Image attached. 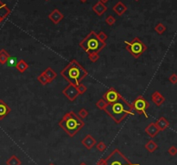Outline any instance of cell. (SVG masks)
<instances>
[{
  "label": "cell",
  "instance_id": "cell-19",
  "mask_svg": "<svg viewBox=\"0 0 177 165\" xmlns=\"http://www.w3.org/2000/svg\"><path fill=\"white\" fill-rule=\"evenodd\" d=\"M16 68L17 69L18 72H20V73L23 74V73H24L29 68V65H28V63L24 61V59H21V60H19L17 61V63H16Z\"/></svg>",
  "mask_w": 177,
  "mask_h": 165
},
{
  "label": "cell",
  "instance_id": "cell-30",
  "mask_svg": "<svg viewBox=\"0 0 177 165\" xmlns=\"http://www.w3.org/2000/svg\"><path fill=\"white\" fill-rule=\"evenodd\" d=\"M115 22H116V19L112 15L108 16V17L105 18V23H106V24H108L109 26H113L115 24Z\"/></svg>",
  "mask_w": 177,
  "mask_h": 165
},
{
  "label": "cell",
  "instance_id": "cell-8",
  "mask_svg": "<svg viewBox=\"0 0 177 165\" xmlns=\"http://www.w3.org/2000/svg\"><path fill=\"white\" fill-rule=\"evenodd\" d=\"M103 98L105 99V101L108 104H111V103H114V102L118 101L122 98V96L114 87H110L107 91L105 92V94L103 95Z\"/></svg>",
  "mask_w": 177,
  "mask_h": 165
},
{
  "label": "cell",
  "instance_id": "cell-9",
  "mask_svg": "<svg viewBox=\"0 0 177 165\" xmlns=\"http://www.w3.org/2000/svg\"><path fill=\"white\" fill-rule=\"evenodd\" d=\"M62 93L67 97V99L70 100V101L75 100L76 98L78 97V95L80 94L78 90H77L76 86H73L72 84H69L67 87H66L64 90L62 91Z\"/></svg>",
  "mask_w": 177,
  "mask_h": 165
},
{
  "label": "cell",
  "instance_id": "cell-27",
  "mask_svg": "<svg viewBox=\"0 0 177 165\" xmlns=\"http://www.w3.org/2000/svg\"><path fill=\"white\" fill-rule=\"evenodd\" d=\"M78 116L81 118V119L86 118L88 116V112H87V110L85 109V108H81V110L79 111V112H78Z\"/></svg>",
  "mask_w": 177,
  "mask_h": 165
},
{
  "label": "cell",
  "instance_id": "cell-41",
  "mask_svg": "<svg viewBox=\"0 0 177 165\" xmlns=\"http://www.w3.org/2000/svg\"><path fill=\"white\" fill-rule=\"evenodd\" d=\"M45 1H48V0H45Z\"/></svg>",
  "mask_w": 177,
  "mask_h": 165
},
{
  "label": "cell",
  "instance_id": "cell-21",
  "mask_svg": "<svg viewBox=\"0 0 177 165\" xmlns=\"http://www.w3.org/2000/svg\"><path fill=\"white\" fill-rule=\"evenodd\" d=\"M10 57V54L4 49H2L0 50V64L1 65L6 64Z\"/></svg>",
  "mask_w": 177,
  "mask_h": 165
},
{
  "label": "cell",
  "instance_id": "cell-24",
  "mask_svg": "<svg viewBox=\"0 0 177 165\" xmlns=\"http://www.w3.org/2000/svg\"><path fill=\"white\" fill-rule=\"evenodd\" d=\"M37 81H38V82L41 83L42 86H45V85H47L48 83H50L49 82V81H48V77L44 74L43 72L37 76Z\"/></svg>",
  "mask_w": 177,
  "mask_h": 165
},
{
  "label": "cell",
  "instance_id": "cell-17",
  "mask_svg": "<svg viewBox=\"0 0 177 165\" xmlns=\"http://www.w3.org/2000/svg\"><path fill=\"white\" fill-rule=\"evenodd\" d=\"M113 11L118 15V16H122V15H124L125 12H126V10H127V6L124 4V3H122V2H118L114 6H113Z\"/></svg>",
  "mask_w": 177,
  "mask_h": 165
},
{
  "label": "cell",
  "instance_id": "cell-32",
  "mask_svg": "<svg viewBox=\"0 0 177 165\" xmlns=\"http://www.w3.org/2000/svg\"><path fill=\"white\" fill-rule=\"evenodd\" d=\"M97 36H98V38L100 41H104V42H105V41H106V40H107V38H108L107 35H106L104 31H100V32H98V33L97 34Z\"/></svg>",
  "mask_w": 177,
  "mask_h": 165
},
{
  "label": "cell",
  "instance_id": "cell-29",
  "mask_svg": "<svg viewBox=\"0 0 177 165\" xmlns=\"http://www.w3.org/2000/svg\"><path fill=\"white\" fill-rule=\"evenodd\" d=\"M76 87H77V90H78L80 94H83V93H85L87 91V87L84 84H82V83H81L80 85H78Z\"/></svg>",
  "mask_w": 177,
  "mask_h": 165
},
{
  "label": "cell",
  "instance_id": "cell-12",
  "mask_svg": "<svg viewBox=\"0 0 177 165\" xmlns=\"http://www.w3.org/2000/svg\"><path fill=\"white\" fill-rule=\"evenodd\" d=\"M144 131L147 133V135H149L151 138H155L160 132L159 128L157 127V125L156 124V123H150L146 126Z\"/></svg>",
  "mask_w": 177,
  "mask_h": 165
},
{
  "label": "cell",
  "instance_id": "cell-38",
  "mask_svg": "<svg viewBox=\"0 0 177 165\" xmlns=\"http://www.w3.org/2000/svg\"><path fill=\"white\" fill-rule=\"evenodd\" d=\"M80 165H87V164L86 163H81V164Z\"/></svg>",
  "mask_w": 177,
  "mask_h": 165
},
{
  "label": "cell",
  "instance_id": "cell-13",
  "mask_svg": "<svg viewBox=\"0 0 177 165\" xmlns=\"http://www.w3.org/2000/svg\"><path fill=\"white\" fill-rule=\"evenodd\" d=\"M106 10H107V6L105 5V4L101 3L100 1H98L96 4L93 6V11L95 14H97L98 17L102 16Z\"/></svg>",
  "mask_w": 177,
  "mask_h": 165
},
{
  "label": "cell",
  "instance_id": "cell-22",
  "mask_svg": "<svg viewBox=\"0 0 177 165\" xmlns=\"http://www.w3.org/2000/svg\"><path fill=\"white\" fill-rule=\"evenodd\" d=\"M145 149L149 151V152H150V153H152L154 152L155 150H156L157 148H158V145H157V144L152 139H150V140H149L146 144H145L144 145Z\"/></svg>",
  "mask_w": 177,
  "mask_h": 165
},
{
  "label": "cell",
  "instance_id": "cell-11",
  "mask_svg": "<svg viewBox=\"0 0 177 165\" xmlns=\"http://www.w3.org/2000/svg\"><path fill=\"white\" fill-rule=\"evenodd\" d=\"M81 144L87 149H93L97 144L96 139L90 134H87L82 140H81Z\"/></svg>",
  "mask_w": 177,
  "mask_h": 165
},
{
  "label": "cell",
  "instance_id": "cell-16",
  "mask_svg": "<svg viewBox=\"0 0 177 165\" xmlns=\"http://www.w3.org/2000/svg\"><path fill=\"white\" fill-rule=\"evenodd\" d=\"M10 112V108L8 105L3 100L0 99V120L4 119Z\"/></svg>",
  "mask_w": 177,
  "mask_h": 165
},
{
  "label": "cell",
  "instance_id": "cell-18",
  "mask_svg": "<svg viewBox=\"0 0 177 165\" xmlns=\"http://www.w3.org/2000/svg\"><path fill=\"white\" fill-rule=\"evenodd\" d=\"M156 124L157 125V127L159 128L160 132L161 131H165L168 127L169 126V122L164 118V117H161L159 118L156 122Z\"/></svg>",
  "mask_w": 177,
  "mask_h": 165
},
{
  "label": "cell",
  "instance_id": "cell-20",
  "mask_svg": "<svg viewBox=\"0 0 177 165\" xmlns=\"http://www.w3.org/2000/svg\"><path fill=\"white\" fill-rule=\"evenodd\" d=\"M43 73L44 74L48 77V81H49V82H51V81H53L57 77V74L50 67H47L44 71H43Z\"/></svg>",
  "mask_w": 177,
  "mask_h": 165
},
{
  "label": "cell",
  "instance_id": "cell-3",
  "mask_svg": "<svg viewBox=\"0 0 177 165\" xmlns=\"http://www.w3.org/2000/svg\"><path fill=\"white\" fill-rule=\"evenodd\" d=\"M59 126L69 137L73 138L85 126V122L78 116V114L71 111L69 112H67L60 120Z\"/></svg>",
  "mask_w": 177,
  "mask_h": 165
},
{
  "label": "cell",
  "instance_id": "cell-31",
  "mask_svg": "<svg viewBox=\"0 0 177 165\" xmlns=\"http://www.w3.org/2000/svg\"><path fill=\"white\" fill-rule=\"evenodd\" d=\"M88 58L92 62H96L99 59V55H98V53H92V54L88 55Z\"/></svg>",
  "mask_w": 177,
  "mask_h": 165
},
{
  "label": "cell",
  "instance_id": "cell-23",
  "mask_svg": "<svg viewBox=\"0 0 177 165\" xmlns=\"http://www.w3.org/2000/svg\"><path fill=\"white\" fill-rule=\"evenodd\" d=\"M6 164L7 165H21L22 164V162L21 160L18 158V157L13 155L11 157H10L9 159H7L6 161Z\"/></svg>",
  "mask_w": 177,
  "mask_h": 165
},
{
  "label": "cell",
  "instance_id": "cell-15",
  "mask_svg": "<svg viewBox=\"0 0 177 165\" xmlns=\"http://www.w3.org/2000/svg\"><path fill=\"white\" fill-rule=\"evenodd\" d=\"M10 14V10L8 6L0 0V24Z\"/></svg>",
  "mask_w": 177,
  "mask_h": 165
},
{
  "label": "cell",
  "instance_id": "cell-36",
  "mask_svg": "<svg viewBox=\"0 0 177 165\" xmlns=\"http://www.w3.org/2000/svg\"><path fill=\"white\" fill-rule=\"evenodd\" d=\"M98 1H100V2H101V3H103V4H106V3H107V2H108V1H109V0H98Z\"/></svg>",
  "mask_w": 177,
  "mask_h": 165
},
{
  "label": "cell",
  "instance_id": "cell-26",
  "mask_svg": "<svg viewBox=\"0 0 177 165\" xmlns=\"http://www.w3.org/2000/svg\"><path fill=\"white\" fill-rule=\"evenodd\" d=\"M107 102L105 101V99L104 98H101V99H99L98 101H97L96 103V107L99 110H105V107H106V106H107Z\"/></svg>",
  "mask_w": 177,
  "mask_h": 165
},
{
  "label": "cell",
  "instance_id": "cell-10",
  "mask_svg": "<svg viewBox=\"0 0 177 165\" xmlns=\"http://www.w3.org/2000/svg\"><path fill=\"white\" fill-rule=\"evenodd\" d=\"M48 18L51 20V22L54 24H58L61 23V21L64 18V15L58 10L55 9L54 10H52V12L48 15Z\"/></svg>",
  "mask_w": 177,
  "mask_h": 165
},
{
  "label": "cell",
  "instance_id": "cell-28",
  "mask_svg": "<svg viewBox=\"0 0 177 165\" xmlns=\"http://www.w3.org/2000/svg\"><path fill=\"white\" fill-rule=\"evenodd\" d=\"M96 148L98 151L103 152V151H105V149H106V144H105L104 142L100 141V142H98L96 144Z\"/></svg>",
  "mask_w": 177,
  "mask_h": 165
},
{
  "label": "cell",
  "instance_id": "cell-39",
  "mask_svg": "<svg viewBox=\"0 0 177 165\" xmlns=\"http://www.w3.org/2000/svg\"><path fill=\"white\" fill-rule=\"evenodd\" d=\"M48 165H56V164H53V163H50Z\"/></svg>",
  "mask_w": 177,
  "mask_h": 165
},
{
  "label": "cell",
  "instance_id": "cell-25",
  "mask_svg": "<svg viewBox=\"0 0 177 165\" xmlns=\"http://www.w3.org/2000/svg\"><path fill=\"white\" fill-rule=\"evenodd\" d=\"M155 31L157 34H159V35H162V34L166 31V26L162 24L161 23H159V24H157L156 25Z\"/></svg>",
  "mask_w": 177,
  "mask_h": 165
},
{
  "label": "cell",
  "instance_id": "cell-1",
  "mask_svg": "<svg viewBox=\"0 0 177 165\" xmlns=\"http://www.w3.org/2000/svg\"><path fill=\"white\" fill-rule=\"evenodd\" d=\"M61 74L69 84L77 87L88 75V73L76 60L73 59L61 71Z\"/></svg>",
  "mask_w": 177,
  "mask_h": 165
},
{
  "label": "cell",
  "instance_id": "cell-4",
  "mask_svg": "<svg viewBox=\"0 0 177 165\" xmlns=\"http://www.w3.org/2000/svg\"><path fill=\"white\" fill-rule=\"evenodd\" d=\"M80 47L85 50L87 54L92 53H99L103 49H105L106 43L101 41L97 36V34L94 31H91L90 33L80 42Z\"/></svg>",
  "mask_w": 177,
  "mask_h": 165
},
{
  "label": "cell",
  "instance_id": "cell-5",
  "mask_svg": "<svg viewBox=\"0 0 177 165\" xmlns=\"http://www.w3.org/2000/svg\"><path fill=\"white\" fill-rule=\"evenodd\" d=\"M97 165H139L133 164L125 157L118 149H115L113 152L106 157L100 159Z\"/></svg>",
  "mask_w": 177,
  "mask_h": 165
},
{
  "label": "cell",
  "instance_id": "cell-34",
  "mask_svg": "<svg viewBox=\"0 0 177 165\" xmlns=\"http://www.w3.org/2000/svg\"><path fill=\"white\" fill-rule=\"evenodd\" d=\"M169 82L172 84H176L177 83V74H172L169 78Z\"/></svg>",
  "mask_w": 177,
  "mask_h": 165
},
{
  "label": "cell",
  "instance_id": "cell-40",
  "mask_svg": "<svg viewBox=\"0 0 177 165\" xmlns=\"http://www.w3.org/2000/svg\"><path fill=\"white\" fill-rule=\"evenodd\" d=\"M135 1H137H137H139V0H135Z\"/></svg>",
  "mask_w": 177,
  "mask_h": 165
},
{
  "label": "cell",
  "instance_id": "cell-37",
  "mask_svg": "<svg viewBox=\"0 0 177 165\" xmlns=\"http://www.w3.org/2000/svg\"><path fill=\"white\" fill-rule=\"evenodd\" d=\"M80 1H81V2H82V3H86L87 0H80Z\"/></svg>",
  "mask_w": 177,
  "mask_h": 165
},
{
  "label": "cell",
  "instance_id": "cell-33",
  "mask_svg": "<svg viewBox=\"0 0 177 165\" xmlns=\"http://www.w3.org/2000/svg\"><path fill=\"white\" fill-rule=\"evenodd\" d=\"M168 152H169V154L170 156H172V157H175V156H176L177 155V148L176 146H174V145H172V146H170L168 149Z\"/></svg>",
  "mask_w": 177,
  "mask_h": 165
},
{
  "label": "cell",
  "instance_id": "cell-35",
  "mask_svg": "<svg viewBox=\"0 0 177 165\" xmlns=\"http://www.w3.org/2000/svg\"><path fill=\"white\" fill-rule=\"evenodd\" d=\"M7 63H8L9 67H10V66H15V67H16V63H17V62L16 61V58L10 57V58H9L8 61H7Z\"/></svg>",
  "mask_w": 177,
  "mask_h": 165
},
{
  "label": "cell",
  "instance_id": "cell-7",
  "mask_svg": "<svg viewBox=\"0 0 177 165\" xmlns=\"http://www.w3.org/2000/svg\"><path fill=\"white\" fill-rule=\"evenodd\" d=\"M131 105H132L133 110L137 112V114H139V115H144L145 118H148L149 116L147 114L146 111H147L148 108L150 107V104H149V102L143 96L139 95L137 99H135V100L132 102Z\"/></svg>",
  "mask_w": 177,
  "mask_h": 165
},
{
  "label": "cell",
  "instance_id": "cell-14",
  "mask_svg": "<svg viewBox=\"0 0 177 165\" xmlns=\"http://www.w3.org/2000/svg\"><path fill=\"white\" fill-rule=\"evenodd\" d=\"M151 99L156 107H161L165 102V97L158 91H155L151 95Z\"/></svg>",
  "mask_w": 177,
  "mask_h": 165
},
{
  "label": "cell",
  "instance_id": "cell-2",
  "mask_svg": "<svg viewBox=\"0 0 177 165\" xmlns=\"http://www.w3.org/2000/svg\"><path fill=\"white\" fill-rule=\"evenodd\" d=\"M105 112L110 116L113 120L119 124L129 114H132L133 107L132 105L128 103L123 97L118 101L107 104L104 110Z\"/></svg>",
  "mask_w": 177,
  "mask_h": 165
},
{
  "label": "cell",
  "instance_id": "cell-6",
  "mask_svg": "<svg viewBox=\"0 0 177 165\" xmlns=\"http://www.w3.org/2000/svg\"><path fill=\"white\" fill-rule=\"evenodd\" d=\"M126 50L134 58H139L147 50V46L138 37L133 38L131 41H124Z\"/></svg>",
  "mask_w": 177,
  "mask_h": 165
}]
</instances>
